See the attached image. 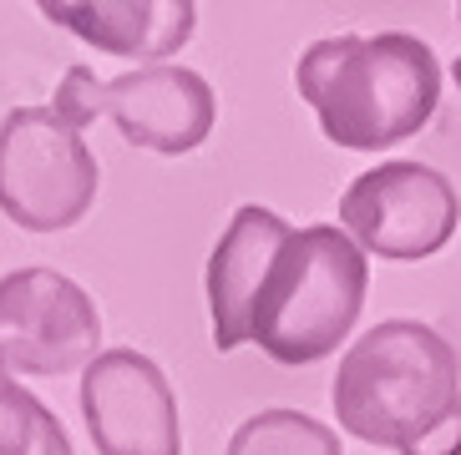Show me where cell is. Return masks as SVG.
I'll return each mask as SVG.
<instances>
[{
	"instance_id": "4fadbf2b",
	"label": "cell",
	"mask_w": 461,
	"mask_h": 455,
	"mask_svg": "<svg viewBox=\"0 0 461 455\" xmlns=\"http://www.w3.org/2000/svg\"><path fill=\"white\" fill-rule=\"evenodd\" d=\"M61 117L71 121V127H92L96 117H102V81L92 76L86 67H71L67 76H61V86H56V102H51Z\"/></svg>"
},
{
	"instance_id": "7a4b0ae2",
	"label": "cell",
	"mask_w": 461,
	"mask_h": 455,
	"mask_svg": "<svg viewBox=\"0 0 461 455\" xmlns=\"http://www.w3.org/2000/svg\"><path fill=\"white\" fill-rule=\"evenodd\" d=\"M299 96L335 147L380 152L416 137L441 107V61L411 31L325 36L299 56Z\"/></svg>"
},
{
	"instance_id": "52a82bcc",
	"label": "cell",
	"mask_w": 461,
	"mask_h": 455,
	"mask_svg": "<svg viewBox=\"0 0 461 455\" xmlns=\"http://www.w3.org/2000/svg\"><path fill=\"white\" fill-rule=\"evenodd\" d=\"M82 420L96 455H183L177 395L137 349H102L82 370Z\"/></svg>"
},
{
	"instance_id": "30bf717a",
	"label": "cell",
	"mask_w": 461,
	"mask_h": 455,
	"mask_svg": "<svg viewBox=\"0 0 461 455\" xmlns=\"http://www.w3.org/2000/svg\"><path fill=\"white\" fill-rule=\"evenodd\" d=\"M41 15L96 51L142 67H167V56L183 51L198 26L193 0H46Z\"/></svg>"
},
{
	"instance_id": "7c38bea8",
	"label": "cell",
	"mask_w": 461,
	"mask_h": 455,
	"mask_svg": "<svg viewBox=\"0 0 461 455\" xmlns=\"http://www.w3.org/2000/svg\"><path fill=\"white\" fill-rule=\"evenodd\" d=\"M0 455H71L67 425L5 370H0Z\"/></svg>"
},
{
	"instance_id": "6da1fadb",
	"label": "cell",
	"mask_w": 461,
	"mask_h": 455,
	"mask_svg": "<svg viewBox=\"0 0 461 455\" xmlns=\"http://www.w3.org/2000/svg\"><path fill=\"white\" fill-rule=\"evenodd\" d=\"M330 405L345 435L395 455H461V360L431 324L380 319L339 354Z\"/></svg>"
},
{
	"instance_id": "9c48e42d",
	"label": "cell",
	"mask_w": 461,
	"mask_h": 455,
	"mask_svg": "<svg viewBox=\"0 0 461 455\" xmlns=\"http://www.w3.org/2000/svg\"><path fill=\"white\" fill-rule=\"evenodd\" d=\"M294 228L274 208L244 202L218 233L213 254H208V319H213V344L229 349L249 344V319H254V299L264 289V273L279 258L285 238Z\"/></svg>"
},
{
	"instance_id": "8fae6325",
	"label": "cell",
	"mask_w": 461,
	"mask_h": 455,
	"mask_svg": "<svg viewBox=\"0 0 461 455\" xmlns=\"http://www.w3.org/2000/svg\"><path fill=\"white\" fill-rule=\"evenodd\" d=\"M223 455H345L339 430L304 410H258L229 435Z\"/></svg>"
},
{
	"instance_id": "5bb4252c",
	"label": "cell",
	"mask_w": 461,
	"mask_h": 455,
	"mask_svg": "<svg viewBox=\"0 0 461 455\" xmlns=\"http://www.w3.org/2000/svg\"><path fill=\"white\" fill-rule=\"evenodd\" d=\"M451 81H456V86H461V56H456V61H451Z\"/></svg>"
},
{
	"instance_id": "277c9868",
	"label": "cell",
	"mask_w": 461,
	"mask_h": 455,
	"mask_svg": "<svg viewBox=\"0 0 461 455\" xmlns=\"http://www.w3.org/2000/svg\"><path fill=\"white\" fill-rule=\"evenodd\" d=\"M102 167L82 127L56 107H15L0 121V213L26 233L77 228L96 202Z\"/></svg>"
},
{
	"instance_id": "9a60e30c",
	"label": "cell",
	"mask_w": 461,
	"mask_h": 455,
	"mask_svg": "<svg viewBox=\"0 0 461 455\" xmlns=\"http://www.w3.org/2000/svg\"><path fill=\"white\" fill-rule=\"evenodd\" d=\"M456 15H461V5H456Z\"/></svg>"
},
{
	"instance_id": "5b68a950",
	"label": "cell",
	"mask_w": 461,
	"mask_h": 455,
	"mask_svg": "<svg viewBox=\"0 0 461 455\" xmlns=\"http://www.w3.org/2000/svg\"><path fill=\"white\" fill-rule=\"evenodd\" d=\"M339 228L385 263L436 258L461 228V192L426 162H380L339 192Z\"/></svg>"
},
{
	"instance_id": "8992f818",
	"label": "cell",
	"mask_w": 461,
	"mask_h": 455,
	"mask_svg": "<svg viewBox=\"0 0 461 455\" xmlns=\"http://www.w3.org/2000/svg\"><path fill=\"white\" fill-rule=\"evenodd\" d=\"M102 314L86 289L56 268H15L0 279V370L71 375L96 360Z\"/></svg>"
},
{
	"instance_id": "3957f363",
	"label": "cell",
	"mask_w": 461,
	"mask_h": 455,
	"mask_svg": "<svg viewBox=\"0 0 461 455\" xmlns=\"http://www.w3.org/2000/svg\"><path fill=\"white\" fill-rule=\"evenodd\" d=\"M370 289V263L339 223L294 228L254 299L249 344L274 364H314L350 339Z\"/></svg>"
},
{
	"instance_id": "ba28073f",
	"label": "cell",
	"mask_w": 461,
	"mask_h": 455,
	"mask_svg": "<svg viewBox=\"0 0 461 455\" xmlns=\"http://www.w3.org/2000/svg\"><path fill=\"white\" fill-rule=\"evenodd\" d=\"M102 112L132 147L183 157L203 147L218 127V96L193 67H137L102 81Z\"/></svg>"
}]
</instances>
